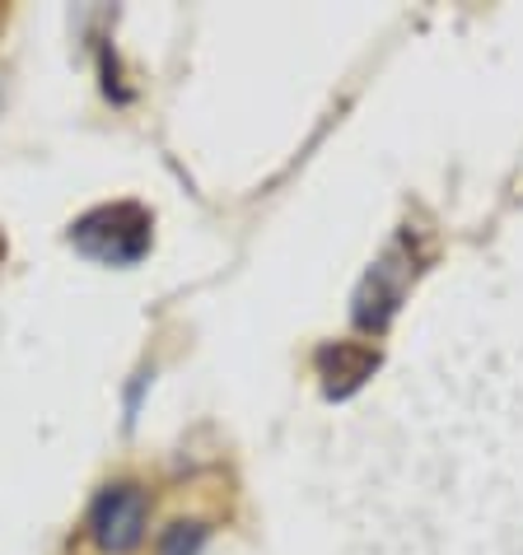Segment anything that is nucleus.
Segmentation results:
<instances>
[{"label":"nucleus","mask_w":523,"mask_h":555,"mask_svg":"<svg viewBox=\"0 0 523 555\" xmlns=\"http://www.w3.org/2000/svg\"><path fill=\"white\" fill-rule=\"evenodd\" d=\"M202 546H206L202 522H174V528H164L155 555H202Z\"/></svg>","instance_id":"obj_5"},{"label":"nucleus","mask_w":523,"mask_h":555,"mask_svg":"<svg viewBox=\"0 0 523 555\" xmlns=\"http://www.w3.org/2000/svg\"><path fill=\"white\" fill-rule=\"evenodd\" d=\"M150 238H155V220L136 202L94 206L71 224V243L99 267H136L150 253Z\"/></svg>","instance_id":"obj_1"},{"label":"nucleus","mask_w":523,"mask_h":555,"mask_svg":"<svg viewBox=\"0 0 523 555\" xmlns=\"http://www.w3.org/2000/svg\"><path fill=\"white\" fill-rule=\"evenodd\" d=\"M379 369V354L374 350H365V346H328V350H318V374L328 378V392L332 397H346V392H356L360 383L369 378Z\"/></svg>","instance_id":"obj_4"},{"label":"nucleus","mask_w":523,"mask_h":555,"mask_svg":"<svg viewBox=\"0 0 523 555\" xmlns=\"http://www.w3.org/2000/svg\"><path fill=\"white\" fill-rule=\"evenodd\" d=\"M145 528H150V495L131 481L99 490V500L89 504V537L107 555L136 551L145 542Z\"/></svg>","instance_id":"obj_3"},{"label":"nucleus","mask_w":523,"mask_h":555,"mask_svg":"<svg viewBox=\"0 0 523 555\" xmlns=\"http://www.w3.org/2000/svg\"><path fill=\"white\" fill-rule=\"evenodd\" d=\"M411 281H417V261H411L407 238H397L393 248L365 271V281L356 289V308H350V313H356V327H365V332H383V327H388L393 313L407 299Z\"/></svg>","instance_id":"obj_2"}]
</instances>
